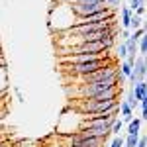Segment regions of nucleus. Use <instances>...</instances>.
Wrapping results in <instances>:
<instances>
[{"label":"nucleus","mask_w":147,"mask_h":147,"mask_svg":"<svg viewBox=\"0 0 147 147\" xmlns=\"http://www.w3.org/2000/svg\"><path fill=\"white\" fill-rule=\"evenodd\" d=\"M129 28L136 32L139 28H143V18L141 16H136V14H131V20H129Z\"/></svg>","instance_id":"8"},{"label":"nucleus","mask_w":147,"mask_h":147,"mask_svg":"<svg viewBox=\"0 0 147 147\" xmlns=\"http://www.w3.org/2000/svg\"><path fill=\"white\" fill-rule=\"evenodd\" d=\"M112 65L110 63V57H104V59H98V61H88V63H75V65H61V69L73 75V77H80V75H88V73H94L98 69H104Z\"/></svg>","instance_id":"2"},{"label":"nucleus","mask_w":147,"mask_h":147,"mask_svg":"<svg viewBox=\"0 0 147 147\" xmlns=\"http://www.w3.org/2000/svg\"><path fill=\"white\" fill-rule=\"evenodd\" d=\"M125 104H127V106H129V108H136L137 104H139V102L136 100V96H134V92H131V88H129V90H127V94H125Z\"/></svg>","instance_id":"11"},{"label":"nucleus","mask_w":147,"mask_h":147,"mask_svg":"<svg viewBox=\"0 0 147 147\" xmlns=\"http://www.w3.org/2000/svg\"><path fill=\"white\" fill-rule=\"evenodd\" d=\"M137 53H139L141 57H145V53H147V37L145 35L137 39Z\"/></svg>","instance_id":"9"},{"label":"nucleus","mask_w":147,"mask_h":147,"mask_svg":"<svg viewBox=\"0 0 147 147\" xmlns=\"http://www.w3.org/2000/svg\"><path fill=\"white\" fill-rule=\"evenodd\" d=\"M145 75H147V63H145V57H137L134 61V69H131V75H129V80H131V86L136 82H141L145 80Z\"/></svg>","instance_id":"3"},{"label":"nucleus","mask_w":147,"mask_h":147,"mask_svg":"<svg viewBox=\"0 0 147 147\" xmlns=\"http://www.w3.org/2000/svg\"><path fill=\"white\" fill-rule=\"evenodd\" d=\"M16 96H18V100H24V96H22V92L18 90V88H16Z\"/></svg>","instance_id":"20"},{"label":"nucleus","mask_w":147,"mask_h":147,"mask_svg":"<svg viewBox=\"0 0 147 147\" xmlns=\"http://www.w3.org/2000/svg\"><path fill=\"white\" fill-rule=\"evenodd\" d=\"M136 147H147V139L145 136H139V139H137V145Z\"/></svg>","instance_id":"18"},{"label":"nucleus","mask_w":147,"mask_h":147,"mask_svg":"<svg viewBox=\"0 0 147 147\" xmlns=\"http://www.w3.org/2000/svg\"><path fill=\"white\" fill-rule=\"evenodd\" d=\"M110 147H124V139L120 136H114V139H112V143H110Z\"/></svg>","instance_id":"17"},{"label":"nucleus","mask_w":147,"mask_h":147,"mask_svg":"<svg viewBox=\"0 0 147 147\" xmlns=\"http://www.w3.org/2000/svg\"><path fill=\"white\" fill-rule=\"evenodd\" d=\"M143 35H145V28H139V30H136V32H134V34L129 35V37H131V39H139V37H143Z\"/></svg>","instance_id":"16"},{"label":"nucleus","mask_w":147,"mask_h":147,"mask_svg":"<svg viewBox=\"0 0 147 147\" xmlns=\"http://www.w3.org/2000/svg\"><path fill=\"white\" fill-rule=\"evenodd\" d=\"M139 6H145V0H131L127 8H129V10H131V12H136L137 8H139Z\"/></svg>","instance_id":"14"},{"label":"nucleus","mask_w":147,"mask_h":147,"mask_svg":"<svg viewBox=\"0 0 147 147\" xmlns=\"http://www.w3.org/2000/svg\"><path fill=\"white\" fill-rule=\"evenodd\" d=\"M55 20H61V22L57 24V34L59 32H65L69 30L71 26H75V14L71 12L67 2H61V4H57V8H51V14H49V24H53Z\"/></svg>","instance_id":"1"},{"label":"nucleus","mask_w":147,"mask_h":147,"mask_svg":"<svg viewBox=\"0 0 147 147\" xmlns=\"http://www.w3.org/2000/svg\"><path fill=\"white\" fill-rule=\"evenodd\" d=\"M102 2H104L106 8H110V10H116V8L122 6V0H102Z\"/></svg>","instance_id":"13"},{"label":"nucleus","mask_w":147,"mask_h":147,"mask_svg":"<svg viewBox=\"0 0 147 147\" xmlns=\"http://www.w3.org/2000/svg\"><path fill=\"white\" fill-rule=\"evenodd\" d=\"M139 129H141L139 118H134L131 122H127V136H139Z\"/></svg>","instance_id":"7"},{"label":"nucleus","mask_w":147,"mask_h":147,"mask_svg":"<svg viewBox=\"0 0 147 147\" xmlns=\"http://www.w3.org/2000/svg\"><path fill=\"white\" fill-rule=\"evenodd\" d=\"M131 92H134V96H136V100H137V102L147 100V82H145V80H141V82H136V84L131 86Z\"/></svg>","instance_id":"4"},{"label":"nucleus","mask_w":147,"mask_h":147,"mask_svg":"<svg viewBox=\"0 0 147 147\" xmlns=\"http://www.w3.org/2000/svg\"><path fill=\"white\" fill-rule=\"evenodd\" d=\"M120 34H122V39H127V37H129V35H131V32H129V30H122V32H120Z\"/></svg>","instance_id":"19"},{"label":"nucleus","mask_w":147,"mask_h":147,"mask_svg":"<svg viewBox=\"0 0 147 147\" xmlns=\"http://www.w3.org/2000/svg\"><path fill=\"white\" fill-rule=\"evenodd\" d=\"M131 14L127 6H120V18H122V30H129V20H131Z\"/></svg>","instance_id":"6"},{"label":"nucleus","mask_w":147,"mask_h":147,"mask_svg":"<svg viewBox=\"0 0 147 147\" xmlns=\"http://www.w3.org/2000/svg\"><path fill=\"white\" fill-rule=\"evenodd\" d=\"M120 114H122V118H120V120H122L124 124H127V122H131V120H134V108H129L124 100H120Z\"/></svg>","instance_id":"5"},{"label":"nucleus","mask_w":147,"mask_h":147,"mask_svg":"<svg viewBox=\"0 0 147 147\" xmlns=\"http://www.w3.org/2000/svg\"><path fill=\"white\" fill-rule=\"evenodd\" d=\"M118 57H120L122 61H124L125 57H127V51H125V45H124V41H122V43L118 45Z\"/></svg>","instance_id":"15"},{"label":"nucleus","mask_w":147,"mask_h":147,"mask_svg":"<svg viewBox=\"0 0 147 147\" xmlns=\"http://www.w3.org/2000/svg\"><path fill=\"white\" fill-rule=\"evenodd\" d=\"M122 127H124V122H122L120 118H116V122H114V124H112V127H110V134H112V136H120Z\"/></svg>","instance_id":"10"},{"label":"nucleus","mask_w":147,"mask_h":147,"mask_svg":"<svg viewBox=\"0 0 147 147\" xmlns=\"http://www.w3.org/2000/svg\"><path fill=\"white\" fill-rule=\"evenodd\" d=\"M137 139H139V136H127L124 139V147H136L137 145Z\"/></svg>","instance_id":"12"}]
</instances>
